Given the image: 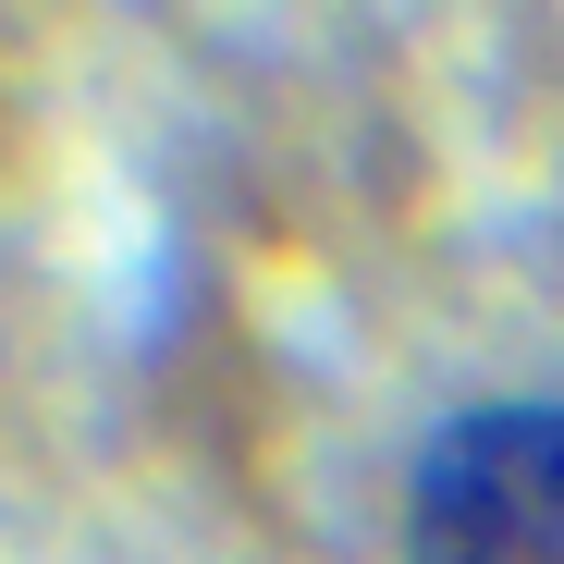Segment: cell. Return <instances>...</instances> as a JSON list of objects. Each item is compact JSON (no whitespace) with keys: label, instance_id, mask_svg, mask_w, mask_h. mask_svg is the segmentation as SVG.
Instances as JSON below:
<instances>
[{"label":"cell","instance_id":"6da1fadb","mask_svg":"<svg viewBox=\"0 0 564 564\" xmlns=\"http://www.w3.org/2000/svg\"><path fill=\"white\" fill-rule=\"evenodd\" d=\"M405 564H564V393L454 405L405 454Z\"/></svg>","mask_w":564,"mask_h":564}]
</instances>
